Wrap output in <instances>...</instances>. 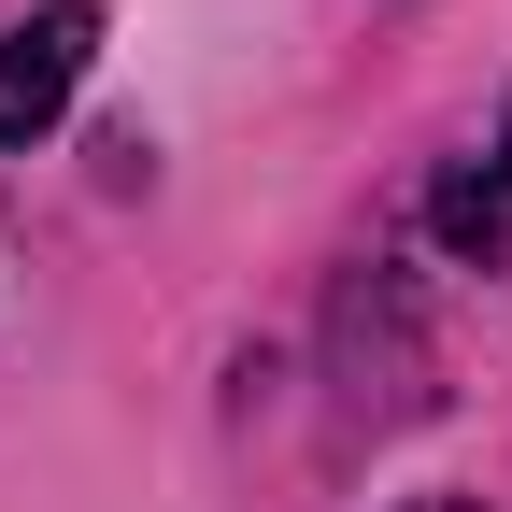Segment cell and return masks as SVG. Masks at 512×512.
<instances>
[{
  "instance_id": "obj_1",
  "label": "cell",
  "mask_w": 512,
  "mask_h": 512,
  "mask_svg": "<svg viewBox=\"0 0 512 512\" xmlns=\"http://www.w3.org/2000/svg\"><path fill=\"white\" fill-rule=\"evenodd\" d=\"M86 57H100V15H86V0H43V15L0 43V143H43V128L72 114Z\"/></svg>"
},
{
  "instance_id": "obj_2",
  "label": "cell",
  "mask_w": 512,
  "mask_h": 512,
  "mask_svg": "<svg viewBox=\"0 0 512 512\" xmlns=\"http://www.w3.org/2000/svg\"><path fill=\"white\" fill-rule=\"evenodd\" d=\"M441 242H456V256H498L512 242V114H498V143L441 185Z\"/></svg>"
}]
</instances>
